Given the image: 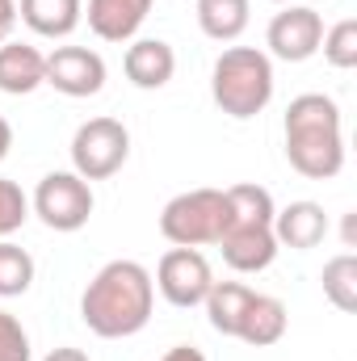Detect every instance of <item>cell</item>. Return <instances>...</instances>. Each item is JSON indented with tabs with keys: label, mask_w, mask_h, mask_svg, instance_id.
Instances as JSON below:
<instances>
[{
	"label": "cell",
	"mask_w": 357,
	"mask_h": 361,
	"mask_svg": "<svg viewBox=\"0 0 357 361\" xmlns=\"http://www.w3.org/2000/svg\"><path fill=\"white\" fill-rule=\"evenodd\" d=\"M47 85L63 97H97L105 89V59L89 47H55L47 55Z\"/></svg>",
	"instance_id": "10"
},
{
	"label": "cell",
	"mask_w": 357,
	"mask_h": 361,
	"mask_svg": "<svg viewBox=\"0 0 357 361\" xmlns=\"http://www.w3.org/2000/svg\"><path fill=\"white\" fill-rule=\"evenodd\" d=\"M34 286V257L13 244V240H0V298H17Z\"/></svg>",
	"instance_id": "20"
},
{
	"label": "cell",
	"mask_w": 357,
	"mask_h": 361,
	"mask_svg": "<svg viewBox=\"0 0 357 361\" xmlns=\"http://www.w3.org/2000/svg\"><path fill=\"white\" fill-rule=\"evenodd\" d=\"M286 324H290V315H286V302H282V298H273V294H253L248 307H244V315H240L236 341H244V345H253V349H269V345H277V341L286 336Z\"/></svg>",
	"instance_id": "15"
},
{
	"label": "cell",
	"mask_w": 357,
	"mask_h": 361,
	"mask_svg": "<svg viewBox=\"0 0 357 361\" xmlns=\"http://www.w3.org/2000/svg\"><path fill=\"white\" fill-rule=\"evenodd\" d=\"M320 281H324V298L341 311V315H353L357 311V257L353 252H341V257H332L324 273H320Z\"/></svg>",
	"instance_id": "19"
},
{
	"label": "cell",
	"mask_w": 357,
	"mask_h": 361,
	"mask_svg": "<svg viewBox=\"0 0 357 361\" xmlns=\"http://www.w3.org/2000/svg\"><path fill=\"white\" fill-rule=\"evenodd\" d=\"M273 4H315V0H273Z\"/></svg>",
	"instance_id": "28"
},
{
	"label": "cell",
	"mask_w": 357,
	"mask_h": 361,
	"mask_svg": "<svg viewBox=\"0 0 357 361\" xmlns=\"http://www.w3.org/2000/svg\"><path fill=\"white\" fill-rule=\"evenodd\" d=\"M320 42H324V17L311 4H282V13H273L265 30L269 55L282 63H307L311 55H320Z\"/></svg>",
	"instance_id": "8"
},
{
	"label": "cell",
	"mask_w": 357,
	"mask_h": 361,
	"mask_svg": "<svg viewBox=\"0 0 357 361\" xmlns=\"http://www.w3.org/2000/svg\"><path fill=\"white\" fill-rule=\"evenodd\" d=\"M17 17L38 38H72L85 17V0H21Z\"/></svg>",
	"instance_id": "16"
},
{
	"label": "cell",
	"mask_w": 357,
	"mask_h": 361,
	"mask_svg": "<svg viewBox=\"0 0 357 361\" xmlns=\"http://www.w3.org/2000/svg\"><path fill=\"white\" fill-rule=\"evenodd\" d=\"M152 0H89V30L101 42H135Z\"/></svg>",
	"instance_id": "13"
},
{
	"label": "cell",
	"mask_w": 357,
	"mask_h": 361,
	"mask_svg": "<svg viewBox=\"0 0 357 361\" xmlns=\"http://www.w3.org/2000/svg\"><path fill=\"white\" fill-rule=\"evenodd\" d=\"M257 290L253 286H244V281H214L210 286V294H206V319H210V328L219 332V336H236V328H240V315H244V307H248V298H253Z\"/></svg>",
	"instance_id": "18"
},
{
	"label": "cell",
	"mask_w": 357,
	"mask_h": 361,
	"mask_svg": "<svg viewBox=\"0 0 357 361\" xmlns=\"http://www.w3.org/2000/svg\"><path fill=\"white\" fill-rule=\"evenodd\" d=\"M160 361H206L202 349H193V345H177V349H169Z\"/></svg>",
	"instance_id": "25"
},
{
	"label": "cell",
	"mask_w": 357,
	"mask_h": 361,
	"mask_svg": "<svg viewBox=\"0 0 357 361\" xmlns=\"http://www.w3.org/2000/svg\"><path fill=\"white\" fill-rule=\"evenodd\" d=\"M227 223V193L223 189H185L164 202L160 210V235L173 248H202L219 244Z\"/></svg>",
	"instance_id": "5"
},
{
	"label": "cell",
	"mask_w": 357,
	"mask_h": 361,
	"mask_svg": "<svg viewBox=\"0 0 357 361\" xmlns=\"http://www.w3.org/2000/svg\"><path fill=\"white\" fill-rule=\"evenodd\" d=\"M156 290L181 307V311H189V307H202L206 302V294H210V286H214V273H210V261L198 252V248H169L164 257H160V265H156Z\"/></svg>",
	"instance_id": "9"
},
{
	"label": "cell",
	"mask_w": 357,
	"mask_h": 361,
	"mask_svg": "<svg viewBox=\"0 0 357 361\" xmlns=\"http://www.w3.org/2000/svg\"><path fill=\"white\" fill-rule=\"evenodd\" d=\"M47 85V55L30 42H0V92L25 97Z\"/></svg>",
	"instance_id": "14"
},
{
	"label": "cell",
	"mask_w": 357,
	"mask_h": 361,
	"mask_svg": "<svg viewBox=\"0 0 357 361\" xmlns=\"http://www.w3.org/2000/svg\"><path fill=\"white\" fill-rule=\"evenodd\" d=\"M286 160L298 177L332 180L345 169V130L341 105L328 92H303L286 105Z\"/></svg>",
	"instance_id": "2"
},
{
	"label": "cell",
	"mask_w": 357,
	"mask_h": 361,
	"mask_svg": "<svg viewBox=\"0 0 357 361\" xmlns=\"http://www.w3.org/2000/svg\"><path fill=\"white\" fill-rule=\"evenodd\" d=\"M122 72L135 89L152 92V89H164L177 72V51L164 42V38H135L122 55Z\"/></svg>",
	"instance_id": "12"
},
{
	"label": "cell",
	"mask_w": 357,
	"mask_h": 361,
	"mask_svg": "<svg viewBox=\"0 0 357 361\" xmlns=\"http://www.w3.org/2000/svg\"><path fill=\"white\" fill-rule=\"evenodd\" d=\"M198 25L210 42H236L248 30L253 0H198Z\"/></svg>",
	"instance_id": "17"
},
{
	"label": "cell",
	"mask_w": 357,
	"mask_h": 361,
	"mask_svg": "<svg viewBox=\"0 0 357 361\" xmlns=\"http://www.w3.org/2000/svg\"><path fill=\"white\" fill-rule=\"evenodd\" d=\"M156 307V281L139 261H109L92 273L80 294V319L101 341H126L147 328Z\"/></svg>",
	"instance_id": "1"
},
{
	"label": "cell",
	"mask_w": 357,
	"mask_h": 361,
	"mask_svg": "<svg viewBox=\"0 0 357 361\" xmlns=\"http://www.w3.org/2000/svg\"><path fill=\"white\" fill-rule=\"evenodd\" d=\"M131 156V130L118 118H89L72 135V173L85 180L114 177Z\"/></svg>",
	"instance_id": "6"
},
{
	"label": "cell",
	"mask_w": 357,
	"mask_h": 361,
	"mask_svg": "<svg viewBox=\"0 0 357 361\" xmlns=\"http://www.w3.org/2000/svg\"><path fill=\"white\" fill-rule=\"evenodd\" d=\"M34 349H30V332L21 328L17 315L0 311V361H30Z\"/></svg>",
	"instance_id": "23"
},
{
	"label": "cell",
	"mask_w": 357,
	"mask_h": 361,
	"mask_svg": "<svg viewBox=\"0 0 357 361\" xmlns=\"http://www.w3.org/2000/svg\"><path fill=\"white\" fill-rule=\"evenodd\" d=\"M320 51H324V59H328L337 72L357 68V21H353V17H341L332 30H324Z\"/></svg>",
	"instance_id": "21"
},
{
	"label": "cell",
	"mask_w": 357,
	"mask_h": 361,
	"mask_svg": "<svg viewBox=\"0 0 357 361\" xmlns=\"http://www.w3.org/2000/svg\"><path fill=\"white\" fill-rule=\"evenodd\" d=\"M273 59L257 47H227L219 59H214V72H210V97L214 105L236 118V122H248L257 114H265L269 101H273Z\"/></svg>",
	"instance_id": "4"
},
{
	"label": "cell",
	"mask_w": 357,
	"mask_h": 361,
	"mask_svg": "<svg viewBox=\"0 0 357 361\" xmlns=\"http://www.w3.org/2000/svg\"><path fill=\"white\" fill-rule=\"evenodd\" d=\"M227 193V223L219 235L223 265L236 273H265L277 261V240H273V193L265 185H231Z\"/></svg>",
	"instance_id": "3"
},
{
	"label": "cell",
	"mask_w": 357,
	"mask_h": 361,
	"mask_svg": "<svg viewBox=\"0 0 357 361\" xmlns=\"http://www.w3.org/2000/svg\"><path fill=\"white\" fill-rule=\"evenodd\" d=\"M42 361H92V357L85 353V349H72V345H63V349H51Z\"/></svg>",
	"instance_id": "26"
},
{
	"label": "cell",
	"mask_w": 357,
	"mask_h": 361,
	"mask_svg": "<svg viewBox=\"0 0 357 361\" xmlns=\"http://www.w3.org/2000/svg\"><path fill=\"white\" fill-rule=\"evenodd\" d=\"M92 185L76 173H47L38 180L34 197H30V210L51 227V231H80L85 223L92 219Z\"/></svg>",
	"instance_id": "7"
},
{
	"label": "cell",
	"mask_w": 357,
	"mask_h": 361,
	"mask_svg": "<svg viewBox=\"0 0 357 361\" xmlns=\"http://www.w3.org/2000/svg\"><path fill=\"white\" fill-rule=\"evenodd\" d=\"M13 25H17V0H0V42H8Z\"/></svg>",
	"instance_id": "24"
},
{
	"label": "cell",
	"mask_w": 357,
	"mask_h": 361,
	"mask_svg": "<svg viewBox=\"0 0 357 361\" xmlns=\"http://www.w3.org/2000/svg\"><path fill=\"white\" fill-rule=\"evenodd\" d=\"M328 235V214L320 202H290L282 210H273V240L277 248H294V252H311L320 248Z\"/></svg>",
	"instance_id": "11"
},
{
	"label": "cell",
	"mask_w": 357,
	"mask_h": 361,
	"mask_svg": "<svg viewBox=\"0 0 357 361\" xmlns=\"http://www.w3.org/2000/svg\"><path fill=\"white\" fill-rule=\"evenodd\" d=\"M30 219V197L21 193V185L0 177V240H8L13 231H21Z\"/></svg>",
	"instance_id": "22"
},
{
	"label": "cell",
	"mask_w": 357,
	"mask_h": 361,
	"mask_svg": "<svg viewBox=\"0 0 357 361\" xmlns=\"http://www.w3.org/2000/svg\"><path fill=\"white\" fill-rule=\"evenodd\" d=\"M8 147H13V126H8V118L0 114V160L8 156Z\"/></svg>",
	"instance_id": "27"
}]
</instances>
